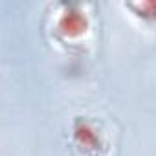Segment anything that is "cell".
<instances>
[{
  "label": "cell",
  "mask_w": 156,
  "mask_h": 156,
  "mask_svg": "<svg viewBox=\"0 0 156 156\" xmlns=\"http://www.w3.org/2000/svg\"><path fill=\"white\" fill-rule=\"evenodd\" d=\"M55 22V33L62 41H79L90 31V19L79 4H62Z\"/></svg>",
  "instance_id": "6da1fadb"
},
{
  "label": "cell",
  "mask_w": 156,
  "mask_h": 156,
  "mask_svg": "<svg viewBox=\"0 0 156 156\" xmlns=\"http://www.w3.org/2000/svg\"><path fill=\"white\" fill-rule=\"evenodd\" d=\"M73 141L79 149H85V152H99L103 149V140L99 130H96V125L90 119L77 118L72 127Z\"/></svg>",
  "instance_id": "7a4b0ae2"
}]
</instances>
